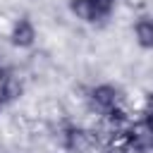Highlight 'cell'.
<instances>
[{
	"label": "cell",
	"instance_id": "7",
	"mask_svg": "<svg viewBox=\"0 0 153 153\" xmlns=\"http://www.w3.org/2000/svg\"><path fill=\"white\" fill-rule=\"evenodd\" d=\"M146 122H151L153 124V91H148L146 96H143V100H141V112H139Z\"/></svg>",
	"mask_w": 153,
	"mask_h": 153
},
{
	"label": "cell",
	"instance_id": "8",
	"mask_svg": "<svg viewBox=\"0 0 153 153\" xmlns=\"http://www.w3.org/2000/svg\"><path fill=\"white\" fill-rule=\"evenodd\" d=\"M10 69H12V67L7 65V60H5V53L0 50V79H2V76H5V74H7Z\"/></svg>",
	"mask_w": 153,
	"mask_h": 153
},
{
	"label": "cell",
	"instance_id": "1",
	"mask_svg": "<svg viewBox=\"0 0 153 153\" xmlns=\"http://www.w3.org/2000/svg\"><path fill=\"white\" fill-rule=\"evenodd\" d=\"M60 146L65 153H91L100 146V136L96 129H88L76 122H67L60 129Z\"/></svg>",
	"mask_w": 153,
	"mask_h": 153
},
{
	"label": "cell",
	"instance_id": "5",
	"mask_svg": "<svg viewBox=\"0 0 153 153\" xmlns=\"http://www.w3.org/2000/svg\"><path fill=\"white\" fill-rule=\"evenodd\" d=\"M24 79L14 72V69H10L2 79H0V98H2V103L5 105H10V103H17L22 96H24Z\"/></svg>",
	"mask_w": 153,
	"mask_h": 153
},
{
	"label": "cell",
	"instance_id": "10",
	"mask_svg": "<svg viewBox=\"0 0 153 153\" xmlns=\"http://www.w3.org/2000/svg\"><path fill=\"white\" fill-rule=\"evenodd\" d=\"M2 108H5V103H2V98H0V112H2Z\"/></svg>",
	"mask_w": 153,
	"mask_h": 153
},
{
	"label": "cell",
	"instance_id": "9",
	"mask_svg": "<svg viewBox=\"0 0 153 153\" xmlns=\"http://www.w3.org/2000/svg\"><path fill=\"white\" fill-rule=\"evenodd\" d=\"M103 153H124L120 146H108V148H103Z\"/></svg>",
	"mask_w": 153,
	"mask_h": 153
},
{
	"label": "cell",
	"instance_id": "4",
	"mask_svg": "<svg viewBox=\"0 0 153 153\" xmlns=\"http://www.w3.org/2000/svg\"><path fill=\"white\" fill-rule=\"evenodd\" d=\"M7 38H10V43H12L14 48L29 50V48H33L36 41H38V29H36V24H33L31 17L22 14V17H17V19L10 24Z\"/></svg>",
	"mask_w": 153,
	"mask_h": 153
},
{
	"label": "cell",
	"instance_id": "6",
	"mask_svg": "<svg viewBox=\"0 0 153 153\" xmlns=\"http://www.w3.org/2000/svg\"><path fill=\"white\" fill-rule=\"evenodd\" d=\"M134 41L143 50H153V14H141L131 26Z\"/></svg>",
	"mask_w": 153,
	"mask_h": 153
},
{
	"label": "cell",
	"instance_id": "2",
	"mask_svg": "<svg viewBox=\"0 0 153 153\" xmlns=\"http://www.w3.org/2000/svg\"><path fill=\"white\" fill-rule=\"evenodd\" d=\"M86 103L98 117H103V115H108V112L124 105V93H122V88L117 84L100 81V84H96V86H91L86 91Z\"/></svg>",
	"mask_w": 153,
	"mask_h": 153
},
{
	"label": "cell",
	"instance_id": "3",
	"mask_svg": "<svg viewBox=\"0 0 153 153\" xmlns=\"http://www.w3.org/2000/svg\"><path fill=\"white\" fill-rule=\"evenodd\" d=\"M117 0H69V12L84 24H103L112 17Z\"/></svg>",
	"mask_w": 153,
	"mask_h": 153
}]
</instances>
